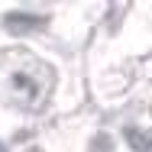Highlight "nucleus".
<instances>
[{"mask_svg":"<svg viewBox=\"0 0 152 152\" xmlns=\"http://www.w3.org/2000/svg\"><path fill=\"white\" fill-rule=\"evenodd\" d=\"M123 136H126V142H129L136 152H152V142L139 133V129H136V126H126V133H123Z\"/></svg>","mask_w":152,"mask_h":152,"instance_id":"1","label":"nucleus"},{"mask_svg":"<svg viewBox=\"0 0 152 152\" xmlns=\"http://www.w3.org/2000/svg\"><path fill=\"white\" fill-rule=\"evenodd\" d=\"M0 152H7V149H3V146H0Z\"/></svg>","mask_w":152,"mask_h":152,"instance_id":"2","label":"nucleus"}]
</instances>
